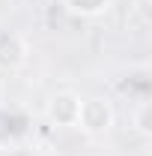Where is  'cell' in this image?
Segmentation results:
<instances>
[{"instance_id":"6","label":"cell","mask_w":152,"mask_h":156,"mask_svg":"<svg viewBox=\"0 0 152 156\" xmlns=\"http://www.w3.org/2000/svg\"><path fill=\"white\" fill-rule=\"evenodd\" d=\"M134 126L140 135H149V99L137 102V111H134Z\"/></svg>"},{"instance_id":"7","label":"cell","mask_w":152,"mask_h":156,"mask_svg":"<svg viewBox=\"0 0 152 156\" xmlns=\"http://www.w3.org/2000/svg\"><path fill=\"white\" fill-rule=\"evenodd\" d=\"M3 156H39L36 147H30V144H18V147H9V150H0Z\"/></svg>"},{"instance_id":"5","label":"cell","mask_w":152,"mask_h":156,"mask_svg":"<svg viewBox=\"0 0 152 156\" xmlns=\"http://www.w3.org/2000/svg\"><path fill=\"white\" fill-rule=\"evenodd\" d=\"M116 0H60V6L75 18H98L114 9Z\"/></svg>"},{"instance_id":"2","label":"cell","mask_w":152,"mask_h":156,"mask_svg":"<svg viewBox=\"0 0 152 156\" xmlns=\"http://www.w3.org/2000/svg\"><path fill=\"white\" fill-rule=\"evenodd\" d=\"M30 138H33V114L15 102L0 105V150L27 144Z\"/></svg>"},{"instance_id":"1","label":"cell","mask_w":152,"mask_h":156,"mask_svg":"<svg viewBox=\"0 0 152 156\" xmlns=\"http://www.w3.org/2000/svg\"><path fill=\"white\" fill-rule=\"evenodd\" d=\"M114 126H116V108L107 96H81L75 129H81L90 138H104L114 132Z\"/></svg>"},{"instance_id":"3","label":"cell","mask_w":152,"mask_h":156,"mask_svg":"<svg viewBox=\"0 0 152 156\" xmlns=\"http://www.w3.org/2000/svg\"><path fill=\"white\" fill-rule=\"evenodd\" d=\"M30 63V42L18 30H0V72H21Z\"/></svg>"},{"instance_id":"4","label":"cell","mask_w":152,"mask_h":156,"mask_svg":"<svg viewBox=\"0 0 152 156\" xmlns=\"http://www.w3.org/2000/svg\"><path fill=\"white\" fill-rule=\"evenodd\" d=\"M78 108H81V93L75 90H57L45 105V120L57 129H75Z\"/></svg>"},{"instance_id":"8","label":"cell","mask_w":152,"mask_h":156,"mask_svg":"<svg viewBox=\"0 0 152 156\" xmlns=\"http://www.w3.org/2000/svg\"><path fill=\"white\" fill-rule=\"evenodd\" d=\"M12 12V0H0V18H6Z\"/></svg>"}]
</instances>
